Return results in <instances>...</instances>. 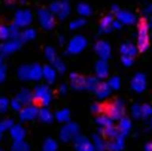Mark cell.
I'll return each instance as SVG.
<instances>
[{"mask_svg":"<svg viewBox=\"0 0 152 151\" xmlns=\"http://www.w3.org/2000/svg\"><path fill=\"white\" fill-rule=\"evenodd\" d=\"M145 14L146 15H152V5H149V6L145 8Z\"/></svg>","mask_w":152,"mask_h":151,"instance_id":"f5cc1de1","label":"cell"},{"mask_svg":"<svg viewBox=\"0 0 152 151\" xmlns=\"http://www.w3.org/2000/svg\"><path fill=\"white\" fill-rule=\"evenodd\" d=\"M9 133L14 141H24V138H26V129L21 124H14L12 129L9 130Z\"/></svg>","mask_w":152,"mask_h":151,"instance_id":"484cf974","label":"cell"},{"mask_svg":"<svg viewBox=\"0 0 152 151\" xmlns=\"http://www.w3.org/2000/svg\"><path fill=\"white\" fill-rule=\"evenodd\" d=\"M17 99L21 100V103L26 106V105H30V103L34 102V94H33V91L24 88V90H21V91L17 94Z\"/></svg>","mask_w":152,"mask_h":151,"instance_id":"d4e9b609","label":"cell"},{"mask_svg":"<svg viewBox=\"0 0 152 151\" xmlns=\"http://www.w3.org/2000/svg\"><path fill=\"white\" fill-rule=\"evenodd\" d=\"M124 145H125V136H122V135H118L116 138L107 141V150L109 151H122Z\"/></svg>","mask_w":152,"mask_h":151,"instance_id":"e0dca14e","label":"cell"},{"mask_svg":"<svg viewBox=\"0 0 152 151\" xmlns=\"http://www.w3.org/2000/svg\"><path fill=\"white\" fill-rule=\"evenodd\" d=\"M67 90H69L67 84H61V87H60V93H61V94H66V93H67Z\"/></svg>","mask_w":152,"mask_h":151,"instance_id":"681fc988","label":"cell"},{"mask_svg":"<svg viewBox=\"0 0 152 151\" xmlns=\"http://www.w3.org/2000/svg\"><path fill=\"white\" fill-rule=\"evenodd\" d=\"M91 141H93V144H94V147H96V151H106V150H107V141L104 139V136H103L100 132L93 133Z\"/></svg>","mask_w":152,"mask_h":151,"instance_id":"ac0fdd59","label":"cell"},{"mask_svg":"<svg viewBox=\"0 0 152 151\" xmlns=\"http://www.w3.org/2000/svg\"><path fill=\"white\" fill-rule=\"evenodd\" d=\"M31 21H33V14L30 11H27V9H21V11L17 12L14 24L17 27H27Z\"/></svg>","mask_w":152,"mask_h":151,"instance_id":"7c38bea8","label":"cell"},{"mask_svg":"<svg viewBox=\"0 0 152 151\" xmlns=\"http://www.w3.org/2000/svg\"><path fill=\"white\" fill-rule=\"evenodd\" d=\"M55 15L49 11V9H39L37 11V20H39V24L43 30H52L55 27Z\"/></svg>","mask_w":152,"mask_h":151,"instance_id":"52a82bcc","label":"cell"},{"mask_svg":"<svg viewBox=\"0 0 152 151\" xmlns=\"http://www.w3.org/2000/svg\"><path fill=\"white\" fill-rule=\"evenodd\" d=\"M91 111L94 114H102V112H104V106L102 103H93L91 105Z\"/></svg>","mask_w":152,"mask_h":151,"instance_id":"7dc6e473","label":"cell"},{"mask_svg":"<svg viewBox=\"0 0 152 151\" xmlns=\"http://www.w3.org/2000/svg\"><path fill=\"white\" fill-rule=\"evenodd\" d=\"M99 132L104 136V139H106V141L113 139V138H116L118 135H121V133H119V130H118V126H115V124H112V126H109V127H104V129H100Z\"/></svg>","mask_w":152,"mask_h":151,"instance_id":"83f0119b","label":"cell"},{"mask_svg":"<svg viewBox=\"0 0 152 151\" xmlns=\"http://www.w3.org/2000/svg\"><path fill=\"white\" fill-rule=\"evenodd\" d=\"M94 52L99 55V58L107 60L110 57V54H112V46L106 41H97L94 43Z\"/></svg>","mask_w":152,"mask_h":151,"instance_id":"8fae6325","label":"cell"},{"mask_svg":"<svg viewBox=\"0 0 152 151\" xmlns=\"http://www.w3.org/2000/svg\"><path fill=\"white\" fill-rule=\"evenodd\" d=\"M115 17H116L118 21L122 23V26H130V24L137 23V17H136L133 12L127 11V9H119V11L115 14Z\"/></svg>","mask_w":152,"mask_h":151,"instance_id":"5bb4252c","label":"cell"},{"mask_svg":"<svg viewBox=\"0 0 152 151\" xmlns=\"http://www.w3.org/2000/svg\"><path fill=\"white\" fill-rule=\"evenodd\" d=\"M14 124H15V123H14V120L8 118V120H5V121H2V123H0V127H2V129L6 132V130H11Z\"/></svg>","mask_w":152,"mask_h":151,"instance_id":"f6af8a7d","label":"cell"},{"mask_svg":"<svg viewBox=\"0 0 152 151\" xmlns=\"http://www.w3.org/2000/svg\"><path fill=\"white\" fill-rule=\"evenodd\" d=\"M119 52L121 55H127V57H136L137 52H139V48L137 45L131 43V42H124L119 48Z\"/></svg>","mask_w":152,"mask_h":151,"instance_id":"d6986e66","label":"cell"},{"mask_svg":"<svg viewBox=\"0 0 152 151\" xmlns=\"http://www.w3.org/2000/svg\"><path fill=\"white\" fill-rule=\"evenodd\" d=\"M0 151H2V148H0Z\"/></svg>","mask_w":152,"mask_h":151,"instance_id":"91938a15","label":"cell"},{"mask_svg":"<svg viewBox=\"0 0 152 151\" xmlns=\"http://www.w3.org/2000/svg\"><path fill=\"white\" fill-rule=\"evenodd\" d=\"M58 41H60V43H64V42H66V41H64V38H63V36H60V39H58Z\"/></svg>","mask_w":152,"mask_h":151,"instance_id":"9f6ffc18","label":"cell"},{"mask_svg":"<svg viewBox=\"0 0 152 151\" xmlns=\"http://www.w3.org/2000/svg\"><path fill=\"white\" fill-rule=\"evenodd\" d=\"M76 12H78V15L79 17H90L91 15V12H93V9H91V6L88 5V3H85V2H81V3H78V6H76Z\"/></svg>","mask_w":152,"mask_h":151,"instance_id":"f546056e","label":"cell"},{"mask_svg":"<svg viewBox=\"0 0 152 151\" xmlns=\"http://www.w3.org/2000/svg\"><path fill=\"white\" fill-rule=\"evenodd\" d=\"M55 120H57L58 123H67V121H70V109L63 108V109L57 111V114H55Z\"/></svg>","mask_w":152,"mask_h":151,"instance_id":"d6a6232c","label":"cell"},{"mask_svg":"<svg viewBox=\"0 0 152 151\" xmlns=\"http://www.w3.org/2000/svg\"><path fill=\"white\" fill-rule=\"evenodd\" d=\"M100 78L99 77H85V90L87 91H91V93H96L97 88L100 87Z\"/></svg>","mask_w":152,"mask_h":151,"instance_id":"cb8c5ba5","label":"cell"},{"mask_svg":"<svg viewBox=\"0 0 152 151\" xmlns=\"http://www.w3.org/2000/svg\"><path fill=\"white\" fill-rule=\"evenodd\" d=\"M42 151H58V144L52 138H46L42 144Z\"/></svg>","mask_w":152,"mask_h":151,"instance_id":"4dcf8cb0","label":"cell"},{"mask_svg":"<svg viewBox=\"0 0 152 151\" xmlns=\"http://www.w3.org/2000/svg\"><path fill=\"white\" fill-rule=\"evenodd\" d=\"M151 126H152V117H151Z\"/></svg>","mask_w":152,"mask_h":151,"instance_id":"6f0895ef","label":"cell"},{"mask_svg":"<svg viewBox=\"0 0 152 151\" xmlns=\"http://www.w3.org/2000/svg\"><path fill=\"white\" fill-rule=\"evenodd\" d=\"M70 0H60V9L55 17H58V20H66L70 15Z\"/></svg>","mask_w":152,"mask_h":151,"instance_id":"44dd1931","label":"cell"},{"mask_svg":"<svg viewBox=\"0 0 152 151\" xmlns=\"http://www.w3.org/2000/svg\"><path fill=\"white\" fill-rule=\"evenodd\" d=\"M152 117V106L149 103H142V118H151Z\"/></svg>","mask_w":152,"mask_h":151,"instance_id":"60d3db41","label":"cell"},{"mask_svg":"<svg viewBox=\"0 0 152 151\" xmlns=\"http://www.w3.org/2000/svg\"><path fill=\"white\" fill-rule=\"evenodd\" d=\"M70 88L75 91H82L85 90V77H82L81 73H70Z\"/></svg>","mask_w":152,"mask_h":151,"instance_id":"4fadbf2b","label":"cell"},{"mask_svg":"<svg viewBox=\"0 0 152 151\" xmlns=\"http://www.w3.org/2000/svg\"><path fill=\"white\" fill-rule=\"evenodd\" d=\"M11 38V27L0 26V41H5Z\"/></svg>","mask_w":152,"mask_h":151,"instance_id":"b9f144b4","label":"cell"},{"mask_svg":"<svg viewBox=\"0 0 152 151\" xmlns=\"http://www.w3.org/2000/svg\"><path fill=\"white\" fill-rule=\"evenodd\" d=\"M73 145H75L76 151H96L93 141L88 139L87 136H82V135H78L73 139Z\"/></svg>","mask_w":152,"mask_h":151,"instance_id":"9c48e42d","label":"cell"},{"mask_svg":"<svg viewBox=\"0 0 152 151\" xmlns=\"http://www.w3.org/2000/svg\"><path fill=\"white\" fill-rule=\"evenodd\" d=\"M88 46V39L84 35H75L66 45V54L69 55H78Z\"/></svg>","mask_w":152,"mask_h":151,"instance_id":"7a4b0ae2","label":"cell"},{"mask_svg":"<svg viewBox=\"0 0 152 151\" xmlns=\"http://www.w3.org/2000/svg\"><path fill=\"white\" fill-rule=\"evenodd\" d=\"M5 75H6L5 67H3V66H0V81H3V80H5Z\"/></svg>","mask_w":152,"mask_h":151,"instance_id":"f907efd6","label":"cell"},{"mask_svg":"<svg viewBox=\"0 0 152 151\" xmlns=\"http://www.w3.org/2000/svg\"><path fill=\"white\" fill-rule=\"evenodd\" d=\"M85 24H87V20H85L84 17H79V18H75V20L70 21L69 29H70V30H79V29H82Z\"/></svg>","mask_w":152,"mask_h":151,"instance_id":"836d02e7","label":"cell"},{"mask_svg":"<svg viewBox=\"0 0 152 151\" xmlns=\"http://www.w3.org/2000/svg\"><path fill=\"white\" fill-rule=\"evenodd\" d=\"M131 129H133V123H131V120L128 117L124 115L121 120H118V130H119V133L122 136H127L131 132Z\"/></svg>","mask_w":152,"mask_h":151,"instance_id":"ffe728a7","label":"cell"},{"mask_svg":"<svg viewBox=\"0 0 152 151\" xmlns=\"http://www.w3.org/2000/svg\"><path fill=\"white\" fill-rule=\"evenodd\" d=\"M149 32H151L149 23H148L145 18H142V20L137 23V42H136V45H137V48H139L140 52L148 51V48L151 46Z\"/></svg>","mask_w":152,"mask_h":151,"instance_id":"6da1fadb","label":"cell"},{"mask_svg":"<svg viewBox=\"0 0 152 151\" xmlns=\"http://www.w3.org/2000/svg\"><path fill=\"white\" fill-rule=\"evenodd\" d=\"M121 61H122V64H124V66H127V67H131V66H133V63H134V57L121 55Z\"/></svg>","mask_w":152,"mask_h":151,"instance_id":"bcb514c9","label":"cell"},{"mask_svg":"<svg viewBox=\"0 0 152 151\" xmlns=\"http://www.w3.org/2000/svg\"><path fill=\"white\" fill-rule=\"evenodd\" d=\"M146 85H148V80H146V75L145 73H136L134 77L131 78L130 81V87L134 93H143L146 90Z\"/></svg>","mask_w":152,"mask_h":151,"instance_id":"ba28073f","label":"cell"},{"mask_svg":"<svg viewBox=\"0 0 152 151\" xmlns=\"http://www.w3.org/2000/svg\"><path fill=\"white\" fill-rule=\"evenodd\" d=\"M107 82H109V85H110L112 90H119V88H121V80H119L118 75H115V77H110V78L107 80Z\"/></svg>","mask_w":152,"mask_h":151,"instance_id":"74e56055","label":"cell"},{"mask_svg":"<svg viewBox=\"0 0 152 151\" xmlns=\"http://www.w3.org/2000/svg\"><path fill=\"white\" fill-rule=\"evenodd\" d=\"M113 123H115V121H113L106 112L97 114V117H96V124H97L99 130H100V129H104V127H109V126H112Z\"/></svg>","mask_w":152,"mask_h":151,"instance_id":"7402d4cb","label":"cell"},{"mask_svg":"<svg viewBox=\"0 0 152 151\" xmlns=\"http://www.w3.org/2000/svg\"><path fill=\"white\" fill-rule=\"evenodd\" d=\"M54 118H55V115L48 109V106H43L42 109H39V120H40L42 123L51 124V123L54 121Z\"/></svg>","mask_w":152,"mask_h":151,"instance_id":"f1b7e54d","label":"cell"},{"mask_svg":"<svg viewBox=\"0 0 152 151\" xmlns=\"http://www.w3.org/2000/svg\"><path fill=\"white\" fill-rule=\"evenodd\" d=\"M12 151H30V145L26 141H14Z\"/></svg>","mask_w":152,"mask_h":151,"instance_id":"e575fe53","label":"cell"},{"mask_svg":"<svg viewBox=\"0 0 152 151\" xmlns=\"http://www.w3.org/2000/svg\"><path fill=\"white\" fill-rule=\"evenodd\" d=\"M94 73H96V77H99L100 80H106V77H109V64H107V60L100 58L94 64Z\"/></svg>","mask_w":152,"mask_h":151,"instance_id":"9a60e30c","label":"cell"},{"mask_svg":"<svg viewBox=\"0 0 152 151\" xmlns=\"http://www.w3.org/2000/svg\"><path fill=\"white\" fill-rule=\"evenodd\" d=\"M79 133V126L73 123V121H67L63 124V127L60 129V141L61 142H70L73 141Z\"/></svg>","mask_w":152,"mask_h":151,"instance_id":"5b68a950","label":"cell"},{"mask_svg":"<svg viewBox=\"0 0 152 151\" xmlns=\"http://www.w3.org/2000/svg\"><path fill=\"white\" fill-rule=\"evenodd\" d=\"M131 115L136 120H140L142 118V103H134L131 106Z\"/></svg>","mask_w":152,"mask_h":151,"instance_id":"f35d334b","label":"cell"},{"mask_svg":"<svg viewBox=\"0 0 152 151\" xmlns=\"http://www.w3.org/2000/svg\"><path fill=\"white\" fill-rule=\"evenodd\" d=\"M3 132H5V130H3L2 127H0V141H2V136H3Z\"/></svg>","mask_w":152,"mask_h":151,"instance_id":"11a10c76","label":"cell"},{"mask_svg":"<svg viewBox=\"0 0 152 151\" xmlns=\"http://www.w3.org/2000/svg\"><path fill=\"white\" fill-rule=\"evenodd\" d=\"M39 118V108L33 103L23 106V109L20 111V120L21 121H33Z\"/></svg>","mask_w":152,"mask_h":151,"instance_id":"30bf717a","label":"cell"},{"mask_svg":"<svg viewBox=\"0 0 152 151\" xmlns=\"http://www.w3.org/2000/svg\"><path fill=\"white\" fill-rule=\"evenodd\" d=\"M9 108V100L6 97H0V114H5Z\"/></svg>","mask_w":152,"mask_h":151,"instance_id":"7bdbcfd3","label":"cell"},{"mask_svg":"<svg viewBox=\"0 0 152 151\" xmlns=\"http://www.w3.org/2000/svg\"><path fill=\"white\" fill-rule=\"evenodd\" d=\"M23 106H24V105H23V103H21V100H18L17 97L11 100V108H12L14 111H17V112H20V111L23 109Z\"/></svg>","mask_w":152,"mask_h":151,"instance_id":"ee69618b","label":"cell"},{"mask_svg":"<svg viewBox=\"0 0 152 151\" xmlns=\"http://www.w3.org/2000/svg\"><path fill=\"white\" fill-rule=\"evenodd\" d=\"M55 78H57V70H55V67L51 66V64L43 66V80L46 81V84H54V82H55Z\"/></svg>","mask_w":152,"mask_h":151,"instance_id":"603a6c76","label":"cell"},{"mask_svg":"<svg viewBox=\"0 0 152 151\" xmlns=\"http://www.w3.org/2000/svg\"><path fill=\"white\" fill-rule=\"evenodd\" d=\"M119 9H121V8H119V6H118V5H113V6H112V8H110V11H112V12H110V14H113V15H115V14H116V12H118V11H119Z\"/></svg>","mask_w":152,"mask_h":151,"instance_id":"816d5d0a","label":"cell"},{"mask_svg":"<svg viewBox=\"0 0 152 151\" xmlns=\"http://www.w3.org/2000/svg\"><path fill=\"white\" fill-rule=\"evenodd\" d=\"M104 112L113 121H118V120H121L125 115V105H124V102L121 99H115V100H112L110 103H107L104 106Z\"/></svg>","mask_w":152,"mask_h":151,"instance_id":"3957f363","label":"cell"},{"mask_svg":"<svg viewBox=\"0 0 152 151\" xmlns=\"http://www.w3.org/2000/svg\"><path fill=\"white\" fill-rule=\"evenodd\" d=\"M151 43H152V36H151Z\"/></svg>","mask_w":152,"mask_h":151,"instance_id":"680465c9","label":"cell"},{"mask_svg":"<svg viewBox=\"0 0 152 151\" xmlns=\"http://www.w3.org/2000/svg\"><path fill=\"white\" fill-rule=\"evenodd\" d=\"M45 57H46V60H48L49 63H52V61L57 58L55 49H54L52 46H46V48H45Z\"/></svg>","mask_w":152,"mask_h":151,"instance_id":"ab89813d","label":"cell"},{"mask_svg":"<svg viewBox=\"0 0 152 151\" xmlns=\"http://www.w3.org/2000/svg\"><path fill=\"white\" fill-rule=\"evenodd\" d=\"M143 151H152V141H149V142H146V144H145Z\"/></svg>","mask_w":152,"mask_h":151,"instance_id":"c3c4849f","label":"cell"},{"mask_svg":"<svg viewBox=\"0 0 152 151\" xmlns=\"http://www.w3.org/2000/svg\"><path fill=\"white\" fill-rule=\"evenodd\" d=\"M113 90L110 88V85H109V82H102L100 84V87L97 88V91H96V96H97V99H100V100H103V99H107L109 96H110V93H112Z\"/></svg>","mask_w":152,"mask_h":151,"instance_id":"4316f807","label":"cell"},{"mask_svg":"<svg viewBox=\"0 0 152 151\" xmlns=\"http://www.w3.org/2000/svg\"><path fill=\"white\" fill-rule=\"evenodd\" d=\"M33 94H34V102L42 105V106H48L51 103V100H52V91H51V88L46 84L37 85L34 88Z\"/></svg>","mask_w":152,"mask_h":151,"instance_id":"8992f818","label":"cell"},{"mask_svg":"<svg viewBox=\"0 0 152 151\" xmlns=\"http://www.w3.org/2000/svg\"><path fill=\"white\" fill-rule=\"evenodd\" d=\"M36 38V30L34 29H26V30H23V33H21V41H33Z\"/></svg>","mask_w":152,"mask_h":151,"instance_id":"d590c367","label":"cell"},{"mask_svg":"<svg viewBox=\"0 0 152 151\" xmlns=\"http://www.w3.org/2000/svg\"><path fill=\"white\" fill-rule=\"evenodd\" d=\"M21 42L18 39H11V41H6L2 46H0V52H2L3 55H9L12 52H15L18 48H20Z\"/></svg>","mask_w":152,"mask_h":151,"instance_id":"2e32d148","label":"cell"},{"mask_svg":"<svg viewBox=\"0 0 152 151\" xmlns=\"http://www.w3.org/2000/svg\"><path fill=\"white\" fill-rule=\"evenodd\" d=\"M18 77L24 81H31V64L30 66H21L18 69Z\"/></svg>","mask_w":152,"mask_h":151,"instance_id":"1f68e13d","label":"cell"},{"mask_svg":"<svg viewBox=\"0 0 152 151\" xmlns=\"http://www.w3.org/2000/svg\"><path fill=\"white\" fill-rule=\"evenodd\" d=\"M51 64L55 67V70H57L58 73H64V72H66V64H64V61H63L61 58H58V57H57Z\"/></svg>","mask_w":152,"mask_h":151,"instance_id":"8d00e7d4","label":"cell"},{"mask_svg":"<svg viewBox=\"0 0 152 151\" xmlns=\"http://www.w3.org/2000/svg\"><path fill=\"white\" fill-rule=\"evenodd\" d=\"M149 29H151V32H152V15H151V20H149Z\"/></svg>","mask_w":152,"mask_h":151,"instance_id":"db71d44e","label":"cell"},{"mask_svg":"<svg viewBox=\"0 0 152 151\" xmlns=\"http://www.w3.org/2000/svg\"><path fill=\"white\" fill-rule=\"evenodd\" d=\"M122 27V23L116 20V17L113 14H107L104 15L102 20H100V24H99V32L100 33H110L113 30H119Z\"/></svg>","mask_w":152,"mask_h":151,"instance_id":"277c9868","label":"cell"}]
</instances>
